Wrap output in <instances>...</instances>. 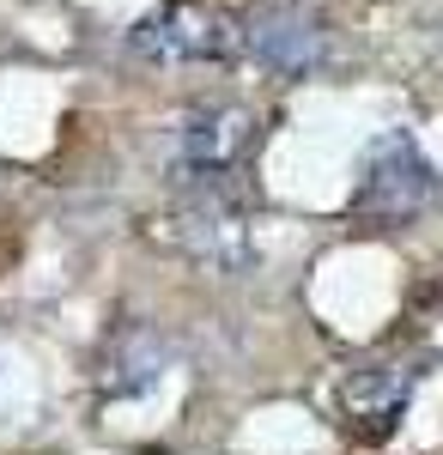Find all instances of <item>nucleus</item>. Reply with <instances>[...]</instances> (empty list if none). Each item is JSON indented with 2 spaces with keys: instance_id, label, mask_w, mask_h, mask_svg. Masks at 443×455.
Wrapping results in <instances>:
<instances>
[{
  "instance_id": "obj_1",
  "label": "nucleus",
  "mask_w": 443,
  "mask_h": 455,
  "mask_svg": "<svg viewBox=\"0 0 443 455\" xmlns=\"http://www.w3.org/2000/svg\"><path fill=\"white\" fill-rule=\"evenodd\" d=\"M140 61H158V68H201V61H225L238 49V25L219 12V6H201V0H171L158 6L152 19H140L128 31Z\"/></svg>"
},
{
  "instance_id": "obj_2",
  "label": "nucleus",
  "mask_w": 443,
  "mask_h": 455,
  "mask_svg": "<svg viewBox=\"0 0 443 455\" xmlns=\"http://www.w3.org/2000/svg\"><path fill=\"white\" fill-rule=\"evenodd\" d=\"M255 146V116L243 104H195L176 128V164L201 188H225V176L243 171Z\"/></svg>"
},
{
  "instance_id": "obj_3",
  "label": "nucleus",
  "mask_w": 443,
  "mask_h": 455,
  "mask_svg": "<svg viewBox=\"0 0 443 455\" xmlns=\"http://www.w3.org/2000/svg\"><path fill=\"white\" fill-rule=\"evenodd\" d=\"M438 195V171L431 158L419 152L413 134H389V140L371 146L365 158V176L352 188V212H371V219H413Z\"/></svg>"
},
{
  "instance_id": "obj_4",
  "label": "nucleus",
  "mask_w": 443,
  "mask_h": 455,
  "mask_svg": "<svg viewBox=\"0 0 443 455\" xmlns=\"http://www.w3.org/2000/svg\"><path fill=\"white\" fill-rule=\"evenodd\" d=\"M176 249H189L213 274H243L255 261V237H249V212L225 195V188H201L189 207L171 219Z\"/></svg>"
},
{
  "instance_id": "obj_5",
  "label": "nucleus",
  "mask_w": 443,
  "mask_h": 455,
  "mask_svg": "<svg viewBox=\"0 0 443 455\" xmlns=\"http://www.w3.org/2000/svg\"><path fill=\"white\" fill-rule=\"evenodd\" d=\"M238 43L268 73H279V79H304V73L322 68V55H328V25H322L316 12H304V6H262V12L243 19Z\"/></svg>"
},
{
  "instance_id": "obj_6",
  "label": "nucleus",
  "mask_w": 443,
  "mask_h": 455,
  "mask_svg": "<svg viewBox=\"0 0 443 455\" xmlns=\"http://www.w3.org/2000/svg\"><path fill=\"white\" fill-rule=\"evenodd\" d=\"M413 395V371H395V364H371V371H352L341 383V413H346V431L365 437V443H383L401 407Z\"/></svg>"
}]
</instances>
